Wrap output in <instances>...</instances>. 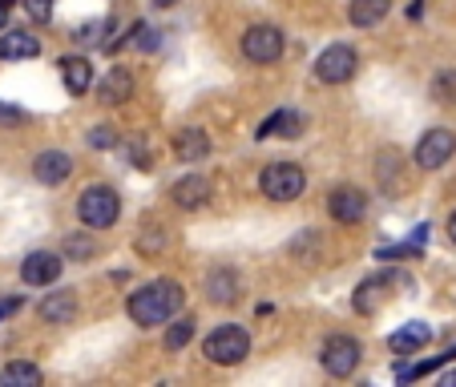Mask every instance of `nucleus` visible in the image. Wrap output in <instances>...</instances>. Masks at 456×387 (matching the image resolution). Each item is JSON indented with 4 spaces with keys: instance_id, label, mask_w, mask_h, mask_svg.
<instances>
[{
    "instance_id": "nucleus-1",
    "label": "nucleus",
    "mask_w": 456,
    "mask_h": 387,
    "mask_svg": "<svg viewBox=\"0 0 456 387\" xmlns=\"http://www.w3.org/2000/svg\"><path fill=\"white\" fill-rule=\"evenodd\" d=\"M182 299H186L182 283H174V278H154V283H146L142 291L129 294L126 310L138 327H158V323H166L170 315H178Z\"/></svg>"
},
{
    "instance_id": "nucleus-2",
    "label": "nucleus",
    "mask_w": 456,
    "mask_h": 387,
    "mask_svg": "<svg viewBox=\"0 0 456 387\" xmlns=\"http://www.w3.org/2000/svg\"><path fill=\"white\" fill-rule=\"evenodd\" d=\"M121 214L118 189L113 186H89L86 194L77 198V218L89 226V230H110Z\"/></svg>"
},
{
    "instance_id": "nucleus-3",
    "label": "nucleus",
    "mask_w": 456,
    "mask_h": 387,
    "mask_svg": "<svg viewBox=\"0 0 456 387\" xmlns=\"http://www.w3.org/2000/svg\"><path fill=\"white\" fill-rule=\"evenodd\" d=\"M202 355H207L210 363H218V367H234V363H242L250 355V335L242 327H234V323H226V327L207 335Z\"/></svg>"
},
{
    "instance_id": "nucleus-4",
    "label": "nucleus",
    "mask_w": 456,
    "mask_h": 387,
    "mask_svg": "<svg viewBox=\"0 0 456 387\" xmlns=\"http://www.w3.org/2000/svg\"><path fill=\"white\" fill-rule=\"evenodd\" d=\"M258 186H263V194H267L271 202H295L303 189H307V173L295 162H271L267 170H263V178H258Z\"/></svg>"
},
{
    "instance_id": "nucleus-5",
    "label": "nucleus",
    "mask_w": 456,
    "mask_h": 387,
    "mask_svg": "<svg viewBox=\"0 0 456 387\" xmlns=\"http://www.w3.org/2000/svg\"><path fill=\"white\" fill-rule=\"evenodd\" d=\"M355 69H360V57H355V49H347V44H328V49L315 57V77L323 81V85H344V81L355 77Z\"/></svg>"
},
{
    "instance_id": "nucleus-6",
    "label": "nucleus",
    "mask_w": 456,
    "mask_h": 387,
    "mask_svg": "<svg viewBox=\"0 0 456 387\" xmlns=\"http://www.w3.org/2000/svg\"><path fill=\"white\" fill-rule=\"evenodd\" d=\"M242 57L250 65H275L283 57V33L275 25H250L242 33Z\"/></svg>"
},
{
    "instance_id": "nucleus-7",
    "label": "nucleus",
    "mask_w": 456,
    "mask_h": 387,
    "mask_svg": "<svg viewBox=\"0 0 456 387\" xmlns=\"http://www.w3.org/2000/svg\"><path fill=\"white\" fill-rule=\"evenodd\" d=\"M360 355H363V347L355 343L352 335H331L328 343L319 347V363H323V371H328V375H336V379L352 375L355 363H360Z\"/></svg>"
},
{
    "instance_id": "nucleus-8",
    "label": "nucleus",
    "mask_w": 456,
    "mask_h": 387,
    "mask_svg": "<svg viewBox=\"0 0 456 387\" xmlns=\"http://www.w3.org/2000/svg\"><path fill=\"white\" fill-rule=\"evenodd\" d=\"M452 154H456V133L452 129H428L412 149V157H416L420 170H440L444 162H452Z\"/></svg>"
},
{
    "instance_id": "nucleus-9",
    "label": "nucleus",
    "mask_w": 456,
    "mask_h": 387,
    "mask_svg": "<svg viewBox=\"0 0 456 387\" xmlns=\"http://www.w3.org/2000/svg\"><path fill=\"white\" fill-rule=\"evenodd\" d=\"M328 210L336 222L355 226V222H363V214H368V194H363L360 186H336L328 198Z\"/></svg>"
},
{
    "instance_id": "nucleus-10",
    "label": "nucleus",
    "mask_w": 456,
    "mask_h": 387,
    "mask_svg": "<svg viewBox=\"0 0 456 387\" xmlns=\"http://www.w3.org/2000/svg\"><path fill=\"white\" fill-rule=\"evenodd\" d=\"M20 278H25L28 286H53L61 278V258L53 254V250H33V254H25V262H20Z\"/></svg>"
},
{
    "instance_id": "nucleus-11",
    "label": "nucleus",
    "mask_w": 456,
    "mask_h": 387,
    "mask_svg": "<svg viewBox=\"0 0 456 387\" xmlns=\"http://www.w3.org/2000/svg\"><path fill=\"white\" fill-rule=\"evenodd\" d=\"M170 198L178 210H199L210 202V181L202 173H186V178H178L170 186Z\"/></svg>"
},
{
    "instance_id": "nucleus-12",
    "label": "nucleus",
    "mask_w": 456,
    "mask_h": 387,
    "mask_svg": "<svg viewBox=\"0 0 456 387\" xmlns=\"http://www.w3.org/2000/svg\"><path fill=\"white\" fill-rule=\"evenodd\" d=\"M69 173H73V157L65 154V149H45V154H37V162H33L37 181H45V186H61Z\"/></svg>"
},
{
    "instance_id": "nucleus-13",
    "label": "nucleus",
    "mask_w": 456,
    "mask_h": 387,
    "mask_svg": "<svg viewBox=\"0 0 456 387\" xmlns=\"http://www.w3.org/2000/svg\"><path fill=\"white\" fill-rule=\"evenodd\" d=\"M129 93H134V73H129L126 65H113V69L97 81V101H105V105H121Z\"/></svg>"
},
{
    "instance_id": "nucleus-14",
    "label": "nucleus",
    "mask_w": 456,
    "mask_h": 387,
    "mask_svg": "<svg viewBox=\"0 0 456 387\" xmlns=\"http://www.w3.org/2000/svg\"><path fill=\"white\" fill-rule=\"evenodd\" d=\"M174 154H178V162H202V157L210 154L207 129H199V125L178 129V133H174Z\"/></svg>"
},
{
    "instance_id": "nucleus-15",
    "label": "nucleus",
    "mask_w": 456,
    "mask_h": 387,
    "mask_svg": "<svg viewBox=\"0 0 456 387\" xmlns=\"http://www.w3.org/2000/svg\"><path fill=\"white\" fill-rule=\"evenodd\" d=\"M61 81H65V89H69L73 97H86L89 85H94V65H89L86 57H61Z\"/></svg>"
},
{
    "instance_id": "nucleus-16",
    "label": "nucleus",
    "mask_w": 456,
    "mask_h": 387,
    "mask_svg": "<svg viewBox=\"0 0 456 387\" xmlns=\"http://www.w3.org/2000/svg\"><path fill=\"white\" fill-rule=\"evenodd\" d=\"M428 339H432V327L416 318V323H404L400 331H392V335H387V347H392L396 355H412V351H420Z\"/></svg>"
},
{
    "instance_id": "nucleus-17",
    "label": "nucleus",
    "mask_w": 456,
    "mask_h": 387,
    "mask_svg": "<svg viewBox=\"0 0 456 387\" xmlns=\"http://www.w3.org/2000/svg\"><path fill=\"white\" fill-rule=\"evenodd\" d=\"M41 318L45 323H73V318H77V294L53 291L49 299H41Z\"/></svg>"
},
{
    "instance_id": "nucleus-18",
    "label": "nucleus",
    "mask_w": 456,
    "mask_h": 387,
    "mask_svg": "<svg viewBox=\"0 0 456 387\" xmlns=\"http://www.w3.org/2000/svg\"><path fill=\"white\" fill-rule=\"evenodd\" d=\"M41 52V41L33 33H4L0 36V60H33Z\"/></svg>"
},
{
    "instance_id": "nucleus-19",
    "label": "nucleus",
    "mask_w": 456,
    "mask_h": 387,
    "mask_svg": "<svg viewBox=\"0 0 456 387\" xmlns=\"http://www.w3.org/2000/svg\"><path fill=\"white\" fill-rule=\"evenodd\" d=\"M387 9H392V0H352L347 4V20L355 28H371L387 17Z\"/></svg>"
},
{
    "instance_id": "nucleus-20",
    "label": "nucleus",
    "mask_w": 456,
    "mask_h": 387,
    "mask_svg": "<svg viewBox=\"0 0 456 387\" xmlns=\"http://www.w3.org/2000/svg\"><path fill=\"white\" fill-rule=\"evenodd\" d=\"M207 294H210V302H239V275H234V270H226V267L210 270Z\"/></svg>"
},
{
    "instance_id": "nucleus-21",
    "label": "nucleus",
    "mask_w": 456,
    "mask_h": 387,
    "mask_svg": "<svg viewBox=\"0 0 456 387\" xmlns=\"http://www.w3.org/2000/svg\"><path fill=\"white\" fill-rule=\"evenodd\" d=\"M387 294V275H376V278H363L360 291H355V310H363V315H376L379 299Z\"/></svg>"
},
{
    "instance_id": "nucleus-22",
    "label": "nucleus",
    "mask_w": 456,
    "mask_h": 387,
    "mask_svg": "<svg viewBox=\"0 0 456 387\" xmlns=\"http://www.w3.org/2000/svg\"><path fill=\"white\" fill-rule=\"evenodd\" d=\"M299 125H303V117L299 113H291V109H279L275 117H267L263 125L255 129V138L263 141V138H271V133H287V138H295L299 133Z\"/></svg>"
},
{
    "instance_id": "nucleus-23",
    "label": "nucleus",
    "mask_w": 456,
    "mask_h": 387,
    "mask_svg": "<svg viewBox=\"0 0 456 387\" xmlns=\"http://www.w3.org/2000/svg\"><path fill=\"white\" fill-rule=\"evenodd\" d=\"M0 383L4 387H37L41 383V367L37 363H9V367L0 371Z\"/></svg>"
},
{
    "instance_id": "nucleus-24",
    "label": "nucleus",
    "mask_w": 456,
    "mask_h": 387,
    "mask_svg": "<svg viewBox=\"0 0 456 387\" xmlns=\"http://www.w3.org/2000/svg\"><path fill=\"white\" fill-rule=\"evenodd\" d=\"M113 25H118V20H110V17H105V20H86V25L73 28V41H77V44H105V41H110L105 33H110Z\"/></svg>"
},
{
    "instance_id": "nucleus-25",
    "label": "nucleus",
    "mask_w": 456,
    "mask_h": 387,
    "mask_svg": "<svg viewBox=\"0 0 456 387\" xmlns=\"http://www.w3.org/2000/svg\"><path fill=\"white\" fill-rule=\"evenodd\" d=\"M190 339H194V318H178V323L166 331V347H170V351H182Z\"/></svg>"
},
{
    "instance_id": "nucleus-26",
    "label": "nucleus",
    "mask_w": 456,
    "mask_h": 387,
    "mask_svg": "<svg viewBox=\"0 0 456 387\" xmlns=\"http://www.w3.org/2000/svg\"><path fill=\"white\" fill-rule=\"evenodd\" d=\"M89 254H94V242H89V238H81V234L65 238V258H77V262H86Z\"/></svg>"
},
{
    "instance_id": "nucleus-27",
    "label": "nucleus",
    "mask_w": 456,
    "mask_h": 387,
    "mask_svg": "<svg viewBox=\"0 0 456 387\" xmlns=\"http://www.w3.org/2000/svg\"><path fill=\"white\" fill-rule=\"evenodd\" d=\"M25 121H28L25 109H17V105H9V101H0V129H17V125H25Z\"/></svg>"
},
{
    "instance_id": "nucleus-28",
    "label": "nucleus",
    "mask_w": 456,
    "mask_h": 387,
    "mask_svg": "<svg viewBox=\"0 0 456 387\" xmlns=\"http://www.w3.org/2000/svg\"><path fill=\"white\" fill-rule=\"evenodd\" d=\"M89 146H94V149H110V146H118V133H113L110 125H97L94 133H89Z\"/></svg>"
},
{
    "instance_id": "nucleus-29",
    "label": "nucleus",
    "mask_w": 456,
    "mask_h": 387,
    "mask_svg": "<svg viewBox=\"0 0 456 387\" xmlns=\"http://www.w3.org/2000/svg\"><path fill=\"white\" fill-rule=\"evenodd\" d=\"M25 12L37 20V25H45V20L53 17V0H25Z\"/></svg>"
},
{
    "instance_id": "nucleus-30",
    "label": "nucleus",
    "mask_w": 456,
    "mask_h": 387,
    "mask_svg": "<svg viewBox=\"0 0 456 387\" xmlns=\"http://www.w3.org/2000/svg\"><path fill=\"white\" fill-rule=\"evenodd\" d=\"M416 246H420V242L408 238L404 246H384V250H379V258H384V262H387V258H416Z\"/></svg>"
},
{
    "instance_id": "nucleus-31",
    "label": "nucleus",
    "mask_w": 456,
    "mask_h": 387,
    "mask_svg": "<svg viewBox=\"0 0 456 387\" xmlns=\"http://www.w3.org/2000/svg\"><path fill=\"white\" fill-rule=\"evenodd\" d=\"M448 93H456V73H444V77H436V85H432L436 101H448Z\"/></svg>"
},
{
    "instance_id": "nucleus-32",
    "label": "nucleus",
    "mask_w": 456,
    "mask_h": 387,
    "mask_svg": "<svg viewBox=\"0 0 456 387\" xmlns=\"http://www.w3.org/2000/svg\"><path fill=\"white\" fill-rule=\"evenodd\" d=\"M12 310H20V299H4V302H0V318H9Z\"/></svg>"
},
{
    "instance_id": "nucleus-33",
    "label": "nucleus",
    "mask_w": 456,
    "mask_h": 387,
    "mask_svg": "<svg viewBox=\"0 0 456 387\" xmlns=\"http://www.w3.org/2000/svg\"><path fill=\"white\" fill-rule=\"evenodd\" d=\"M448 238L456 242V210H452V214H448Z\"/></svg>"
},
{
    "instance_id": "nucleus-34",
    "label": "nucleus",
    "mask_w": 456,
    "mask_h": 387,
    "mask_svg": "<svg viewBox=\"0 0 456 387\" xmlns=\"http://www.w3.org/2000/svg\"><path fill=\"white\" fill-rule=\"evenodd\" d=\"M456 383V371H448V375H444V387H452Z\"/></svg>"
},
{
    "instance_id": "nucleus-35",
    "label": "nucleus",
    "mask_w": 456,
    "mask_h": 387,
    "mask_svg": "<svg viewBox=\"0 0 456 387\" xmlns=\"http://www.w3.org/2000/svg\"><path fill=\"white\" fill-rule=\"evenodd\" d=\"M4 12H9V9H4V4H0V28H4Z\"/></svg>"
},
{
    "instance_id": "nucleus-36",
    "label": "nucleus",
    "mask_w": 456,
    "mask_h": 387,
    "mask_svg": "<svg viewBox=\"0 0 456 387\" xmlns=\"http://www.w3.org/2000/svg\"><path fill=\"white\" fill-rule=\"evenodd\" d=\"M0 4H4V9H9V4H12V0H0Z\"/></svg>"
}]
</instances>
